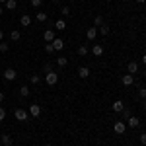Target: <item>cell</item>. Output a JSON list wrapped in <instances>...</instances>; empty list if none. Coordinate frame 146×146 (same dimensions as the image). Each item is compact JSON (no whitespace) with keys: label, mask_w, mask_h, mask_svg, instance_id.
Instances as JSON below:
<instances>
[{"label":"cell","mask_w":146,"mask_h":146,"mask_svg":"<svg viewBox=\"0 0 146 146\" xmlns=\"http://www.w3.org/2000/svg\"><path fill=\"white\" fill-rule=\"evenodd\" d=\"M45 82H47V86H55L56 82H58V74H56L55 70H53V72H47L45 74Z\"/></svg>","instance_id":"obj_1"},{"label":"cell","mask_w":146,"mask_h":146,"mask_svg":"<svg viewBox=\"0 0 146 146\" xmlns=\"http://www.w3.org/2000/svg\"><path fill=\"white\" fill-rule=\"evenodd\" d=\"M14 117H16L18 121H27V117H29V113L25 111V109H22V107H18V109L14 111Z\"/></svg>","instance_id":"obj_2"},{"label":"cell","mask_w":146,"mask_h":146,"mask_svg":"<svg viewBox=\"0 0 146 146\" xmlns=\"http://www.w3.org/2000/svg\"><path fill=\"white\" fill-rule=\"evenodd\" d=\"M27 113H29L33 119H37V117H41V107H39L37 103H31V105H29V111H27Z\"/></svg>","instance_id":"obj_3"},{"label":"cell","mask_w":146,"mask_h":146,"mask_svg":"<svg viewBox=\"0 0 146 146\" xmlns=\"http://www.w3.org/2000/svg\"><path fill=\"white\" fill-rule=\"evenodd\" d=\"M4 78L8 80V82H12V80L18 78V72H16L14 68H6V70H4Z\"/></svg>","instance_id":"obj_4"},{"label":"cell","mask_w":146,"mask_h":146,"mask_svg":"<svg viewBox=\"0 0 146 146\" xmlns=\"http://www.w3.org/2000/svg\"><path fill=\"white\" fill-rule=\"evenodd\" d=\"M121 82H123V86H133V84H135V76L127 72V74H123V78H121Z\"/></svg>","instance_id":"obj_5"},{"label":"cell","mask_w":146,"mask_h":146,"mask_svg":"<svg viewBox=\"0 0 146 146\" xmlns=\"http://www.w3.org/2000/svg\"><path fill=\"white\" fill-rule=\"evenodd\" d=\"M86 37H88V41H96V37H98V27H90V29L86 31Z\"/></svg>","instance_id":"obj_6"},{"label":"cell","mask_w":146,"mask_h":146,"mask_svg":"<svg viewBox=\"0 0 146 146\" xmlns=\"http://www.w3.org/2000/svg\"><path fill=\"white\" fill-rule=\"evenodd\" d=\"M127 125H129V127H133V129H136V127L140 125V119H138V117H135V115H131V117L127 119Z\"/></svg>","instance_id":"obj_7"},{"label":"cell","mask_w":146,"mask_h":146,"mask_svg":"<svg viewBox=\"0 0 146 146\" xmlns=\"http://www.w3.org/2000/svg\"><path fill=\"white\" fill-rule=\"evenodd\" d=\"M113 131H115L117 135H123V133H125V121H117L115 127H113Z\"/></svg>","instance_id":"obj_8"},{"label":"cell","mask_w":146,"mask_h":146,"mask_svg":"<svg viewBox=\"0 0 146 146\" xmlns=\"http://www.w3.org/2000/svg\"><path fill=\"white\" fill-rule=\"evenodd\" d=\"M53 47H55V51H62V49H64V41L58 39V37H55V39H53Z\"/></svg>","instance_id":"obj_9"},{"label":"cell","mask_w":146,"mask_h":146,"mask_svg":"<svg viewBox=\"0 0 146 146\" xmlns=\"http://www.w3.org/2000/svg\"><path fill=\"white\" fill-rule=\"evenodd\" d=\"M20 23H22L23 27H29V25H31V16H27V14H23L22 18H20Z\"/></svg>","instance_id":"obj_10"},{"label":"cell","mask_w":146,"mask_h":146,"mask_svg":"<svg viewBox=\"0 0 146 146\" xmlns=\"http://www.w3.org/2000/svg\"><path fill=\"white\" fill-rule=\"evenodd\" d=\"M127 72H129V74H136V72H138V64H136L135 60L127 64Z\"/></svg>","instance_id":"obj_11"},{"label":"cell","mask_w":146,"mask_h":146,"mask_svg":"<svg viewBox=\"0 0 146 146\" xmlns=\"http://www.w3.org/2000/svg\"><path fill=\"white\" fill-rule=\"evenodd\" d=\"M125 109V103L121 100H117V101H113V111H117V113H121Z\"/></svg>","instance_id":"obj_12"},{"label":"cell","mask_w":146,"mask_h":146,"mask_svg":"<svg viewBox=\"0 0 146 146\" xmlns=\"http://www.w3.org/2000/svg\"><path fill=\"white\" fill-rule=\"evenodd\" d=\"M78 76L80 78H88V76H90V68L88 66H80L78 68Z\"/></svg>","instance_id":"obj_13"},{"label":"cell","mask_w":146,"mask_h":146,"mask_svg":"<svg viewBox=\"0 0 146 146\" xmlns=\"http://www.w3.org/2000/svg\"><path fill=\"white\" fill-rule=\"evenodd\" d=\"M43 39H45V43H53V39H55V33H53L51 29H47L45 33H43Z\"/></svg>","instance_id":"obj_14"},{"label":"cell","mask_w":146,"mask_h":146,"mask_svg":"<svg viewBox=\"0 0 146 146\" xmlns=\"http://www.w3.org/2000/svg\"><path fill=\"white\" fill-rule=\"evenodd\" d=\"M0 140H2V144H4V146H12V136L10 135H2V136H0Z\"/></svg>","instance_id":"obj_15"},{"label":"cell","mask_w":146,"mask_h":146,"mask_svg":"<svg viewBox=\"0 0 146 146\" xmlns=\"http://www.w3.org/2000/svg\"><path fill=\"white\" fill-rule=\"evenodd\" d=\"M92 53H94L96 56H101V55H103V47H101V45H94Z\"/></svg>","instance_id":"obj_16"},{"label":"cell","mask_w":146,"mask_h":146,"mask_svg":"<svg viewBox=\"0 0 146 146\" xmlns=\"http://www.w3.org/2000/svg\"><path fill=\"white\" fill-rule=\"evenodd\" d=\"M10 39L12 41H20V39H22V33H20L18 29H14V31L10 33Z\"/></svg>","instance_id":"obj_17"},{"label":"cell","mask_w":146,"mask_h":146,"mask_svg":"<svg viewBox=\"0 0 146 146\" xmlns=\"http://www.w3.org/2000/svg\"><path fill=\"white\" fill-rule=\"evenodd\" d=\"M55 27H56V29H60V31H62V29H66V22H64V20H56Z\"/></svg>","instance_id":"obj_18"},{"label":"cell","mask_w":146,"mask_h":146,"mask_svg":"<svg viewBox=\"0 0 146 146\" xmlns=\"http://www.w3.org/2000/svg\"><path fill=\"white\" fill-rule=\"evenodd\" d=\"M20 96H22V98H27V96H29V86H22V88H20Z\"/></svg>","instance_id":"obj_19"},{"label":"cell","mask_w":146,"mask_h":146,"mask_svg":"<svg viewBox=\"0 0 146 146\" xmlns=\"http://www.w3.org/2000/svg\"><path fill=\"white\" fill-rule=\"evenodd\" d=\"M16 6H18L16 0H6V8H8V10H16Z\"/></svg>","instance_id":"obj_20"},{"label":"cell","mask_w":146,"mask_h":146,"mask_svg":"<svg viewBox=\"0 0 146 146\" xmlns=\"http://www.w3.org/2000/svg\"><path fill=\"white\" fill-rule=\"evenodd\" d=\"M100 33H101V35H109V25H107V23L100 25Z\"/></svg>","instance_id":"obj_21"},{"label":"cell","mask_w":146,"mask_h":146,"mask_svg":"<svg viewBox=\"0 0 146 146\" xmlns=\"http://www.w3.org/2000/svg\"><path fill=\"white\" fill-rule=\"evenodd\" d=\"M45 53H47V55H53V53H55V47H53V43H45Z\"/></svg>","instance_id":"obj_22"},{"label":"cell","mask_w":146,"mask_h":146,"mask_svg":"<svg viewBox=\"0 0 146 146\" xmlns=\"http://www.w3.org/2000/svg\"><path fill=\"white\" fill-rule=\"evenodd\" d=\"M100 25H103V18L101 16H96L94 18V27H100Z\"/></svg>","instance_id":"obj_23"},{"label":"cell","mask_w":146,"mask_h":146,"mask_svg":"<svg viewBox=\"0 0 146 146\" xmlns=\"http://www.w3.org/2000/svg\"><path fill=\"white\" fill-rule=\"evenodd\" d=\"M78 55L80 56H86V55H88V47H86V45H80L78 47Z\"/></svg>","instance_id":"obj_24"},{"label":"cell","mask_w":146,"mask_h":146,"mask_svg":"<svg viewBox=\"0 0 146 146\" xmlns=\"http://www.w3.org/2000/svg\"><path fill=\"white\" fill-rule=\"evenodd\" d=\"M56 64H58V66H66L68 60L64 58V56H58V58H56Z\"/></svg>","instance_id":"obj_25"},{"label":"cell","mask_w":146,"mask_h":146,"mask_svg":"<svg viewBox=\"0 0 146 146\" xmlns=\"http://www.w3.org/2000/svg\"><path fill=\"white\" fill-rule=\"evenodd\" d=\"M37 22H47V14L45 12H37Z\"/></svg>","instance_id":"obj_26"},{"label":"cell","mask_w":146,"mask_h":146,"mask_svg":"<svg viewBox=\"0 0 146 146\" xmlns=\"http://www.w3.org/2000/svg\"><path fill=\"white\" fill-rule=\"evenodd\" d=\"M8 49H10V45H8V43L0 41V53H8Z\"/></svg>","instance_id":"obj_27"},{"label":"cell","mask_w":146,"mask_h":146,"mask_svg":"<svg viewBox=\"0 0 146 146\" xmlns=\"http://www.w3.org/2000/svg\"><path fill=\"white\" fill-rule=\"evenodd\" d=\"M43 72H45V74H47V72H53V64H51V62H47L45 66H43Z\"/></svg>","instance_id":"obj_28"},{"label":"cell","mask_w":146,"mask_h":146,"mask_svg":"<svg viewBox=\"0 0 146 146\" xmlns=\"http://www.w3.org/2000/svg\"><path fill=\"white\" fill-rule=\"evenodd\" d=\"M138 98H140V100L146 98V88H140V90H138Z\"/></svg>","instance_id":"obj_29"},{"label":"cell","mask_w":146,"mask_h":146,"mask_svg":"<svg viewBox=\"0 0 146 146\" xmlns=\"http://www.w3.org/2000/svg\"><path fill=\"white\" fill-rule=\"evenodd\" d=\"M39 82H41V76L33 74V76H31V84H39Z\"/></svg>","instance_id":"obj_30"},{"label":"cell","mask_w":146,"mask_h":146,"mask_svg":"<svg viewBox=\"0 0 146 146\" xmlns=\"http://www.w3.org/2000/svg\"><path fill=\"white\" fill-rule=\"evenodd\" d=\"M62 16H70V8H68V6H62Z\"/></svg>","instance_id":"obj_31"},{"label":"cell","mask_w":146,"mask_h":146,"mask_svg":"<svg viewBox=\"0 0 146 146\" xmlns=\"http://www.w3.org/2000/svg\"><path fill=\"white\" fill-rule=\"evenodd\" d=\"M6 119V111H4V107H0V123Z\"/></svg>","instance_id":"obj_32"},{"label":"cell","mask_w":146,"mask_h":146,"mask_svg":"<svg viewBox=\"0 0 146 146\" xmlns=\"http://www.w3.org/2000/svg\"><path fill=\"white\" fill-rule=\"evenodd\" d=\"M31 6L33 8H41V0H31Z\"/></svg>","instance_id":"obj_33"},{"label":"cell","mask_w":146,"mask_h":146,"mask_svg":"<svg viewBox=\"0 0 146 146\" xmlns=\"http://www.w3.org/2000/svg\"><path fill=\"white\" fill-rule=\"evenodd\" d=\"M125 115V121H127V119H129V117H131V111H129V109H123V111H121Z\"/></svg>","instance_id":"obj_34"},{"label":"cell","mask_w":146,"mask_h":146,"mask_svg":"<svg viewBox=\"0 0 146 146\" xmlns=\"http://www.w3.org/2000/svg\"><path fill=\"white\" fill-rule=\"evenodd\" d=\"M140 144L146 146V133H144V135H140Z\"/></svg>","instance_id":"obj_35"},{"label":"cell","mask_w":146,"mask_h":146,"mask_svg":"<svg viewBox=\"0 0 146 146\" xmlns=\"http://www.w3.org/2000/svg\"><path fill=\"white\" fill-rule=\"evenodd\" d=\"M4 101V92H0V103Z\"/></svg>","instance_id":"obj_36"},{"label":"cell","mask_w":146,"mask_h":146,"mask_svg":"<svg viewBox=\"0 0 146 146\" xmlns=\"http://www.w3.org/2000/svg\"><path fill=\"white\" fill-rule=\"evenodd\" d=\"M2 39H4V31L0 29V41H2Z\"/></svg>","instance_id":"obj_37"},{"label":"cell","mask_w":146,"mask_h":146,"mask_svg":"<svg viewBox=\"0 0 146 146\" xmlns=\"http://www.w3.org/2000/svg\"><path fill=\"white\" fill-rule=\"evenodd\" d=\"M142 107H144V109H146V98H144V100H142Z\"/></svg>","instance_id":"obj_38"},{"label":"cell","mask_w":146,"mask_h":146,"mask_svg":"<svg viewBox=\"0 0 146 146\" xmlns=\"http://www.w3.org/2000/svg\"><path fill=\"white\" fill-rule=\"evenodd\" d=\"M142 62H144V64H146V55H142Z\"/></svg>","instance_id":"obj_39"},{"label":"cell","mask_w":146,"mask_h":146,"mask_svg":"<svg viewBox=\"0 0 146 146\" xmlns=\"http://www.w3.org/2000/svg\"><path fill=\"white\" fill-rule=\"evenodd\" d=\"M136 2H138V4H144V2H146V0H136Z\"/></svg>","instance_id":"obj_40"},{"label":"cell","mask_w":146,"mask_h":146,"mask_svg":"<svg viewBox=\"0 0 146 146\" xmlns=\"http://www.w3.org/2000/svg\"><path fill=\"white\" fill-rule=\"evenodd\" d=\"M43 146H53V144H51V142H47V144H43Z\"/></svg>","instance_id":"obj_41"},{"label":"cell","mask_w":146,"mask_h":146,"mask_svg":"<svg viewBox=\"0 0 146 146\" xmlns=\"http://www.w3.org/2000/svg\"><path fill=\"white\" fill-rule=\"evenodd\" d=\"M2 2H4V4H6V0H0V4H2Z\"/></svg>","instance_id":"obj_42"},{"label":"cell","mask_w":146,"mask_h":146,"mask_svg":"<svg viewBox=\"0 0 146 146\" xmlns=\"http://www.w3.org/2000/svg\"><path fill=\"white\" fill-rule=\"evenodd\" d=\"M144 78H146V70H144Z\"/></svg>","instance_id":"obj_43"},{"label":"cell","mask_w":146,"mask_h":146,"mask_svg":"<svg viewBox=\"0 0 146 146\" xmlns=\"http://www.w3.org/2000/svg\"><path fill=\"white\" fill-rule=\"evenodd\" d=\"M53 2H58V0H53Z\"/></svg>","instance_id":"obj_44"},{"label":"cell","mask_w":146,"mask_h":146,"mask_svg":"<svg viewBox=\"0 0 146 146\" xmlns=\"http://www.w3.org/2000/svg\"><path fill=\"white\" fill-rule=\"evenodd\" d=\"M0 14H2V8H0Z\"/></svg>","instance_id":"obj_45"},{"label":"cell","mask_w":146,"mask_h":146,"mask_svg":"<svg viewBox=\"0 0 146 146\" xmlns=\"http://www.w3.org/2000/svg\"><path fill=\"white\" fill-rule=\"evenodd\" d=\"M62 146H68V144H62Z\"/></svg>","instance_id":"obj_46"}]
</instances>
